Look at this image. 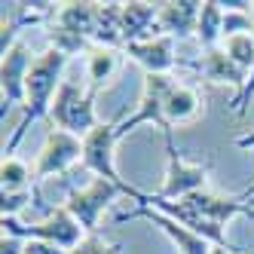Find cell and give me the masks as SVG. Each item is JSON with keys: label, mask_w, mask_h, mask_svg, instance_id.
I'll return each mask as SVG.
<instances>
[{"label": "cell", "mask_w": 254, "mask_h": 254, "mask_svg": "<svg viewBox=\"0 0 254 254\" xmlns=\"http://www.w3.org/2000/svg\"><path fill=\"white\" fill-rule=\"evenodd\" d=\"M64 64H67V56H62L56 49H46L34 59V64L28 70V83H25V114H22V123L15 129V135L6 144V156H12V150L19 147V141L25 138L31 123L49 120V107H52V101H56L59 89L64 83L62 80Z\"/></svg>", "instance_id": "cell-1"}, {"label": "cell", "mask_w": 254, "mask_h": 254, "mask_svg": "<svg viewBox=\"0 0 254 254\" xmlns=\"http://www.w3.org/2000/svg\"><path fill=\"white\" fill-rule=\"evenodd\" d=\"M0 227L9 236H19V239H40V242H52L64 251H74L83 239H86V230L77 224V217L70 214L64 205L62 208H52L43 221L37 224H22L19 217H0Z\"/></svg>", "instance_id": "cell-2"}, {"label": "cell", "mask_w": 254, "mask_h": 254, "mask_svg": "<svg viewBox=\"0 0 254 254\" xmlns=\"http://www.w3.org/2000/svg\"><path fill=\"white\" fill-rule=\"evenodd\" d=\"M95 95L92 89H80L77 83L64 80L56 101L49 107V123L52 129H62V132H70L77 138H86L89 132L98 126V117H95Z\"/></svg>", "instance_id": "cell-3"}, {"label": "cell", "mask_w": 254, "mask_h": 254, "mask_svg": "<svg viewBox=\"0 0 254 254\" xmlns=\"http://www.w3.org/2000/svg\"><path fill=\"white\" fill-rule=\"evenodd\" d=\"M117 196H129V193H126L120 184H114V181L92 178L86 187H67L64 208L77 217V224L86 230V236H92V233H98L101 214L114 205Z\"/></svg>", "instance_id": "cell-4"}, {"label": "cell", "mask_w": 254, "mask_h": 254, "mask_svg": "<svg viewBox=\"0 0 254 254\" xmlns=\"http://www.w3.org/2000/svg\"><path fill=\"white\" fill-rule=\"evenodd\" d=\"M74 162H83V138L62 132V129H49L46 141L37 153V166H34V190H37V205H43L40 196V181L67 175Z\"/></svg>", "instance_id": "cell-5"}, {"label": "cell", "mask_w": 254, "mask_h": 254, "mask_svg": "<svg viewBox=\"0 0 254 254\" xmlns=\"http://www.w3.org/2000/svg\"><path fill=\"white\" fill-rule=\"evenodd\" d=\"M175 86H178L175 74H144V89H141L138 107H135L132 117L117 123V138L135 132L144 123H153V126H159V129L166 132V101H169Z\"/></svg>", "instance_id": "cell-6"}, {"label": "cell", "mask_w": 254, "mask_h": 254, "mask_svg": "<svg viewBox=\"0 0 254 254\" xmlns=\"http://www.w3.org/2000/svg\"><path fill=\"white\" fill-rule=\"evenodd\" d=\"M117 123H98L92 132L83 138V169L92 172L95 178H104V181H114L120 184L126 193H132L138 187H132L129 181H123L120 172H117V159H114V150H117Z\"/></svg>", "instance_id": "cell-7"}, {"label": "cell", "mask_w": 254, "mask_h": 254, "mask_svg": "<svg viewBox=\"0 0 254 254\" xmlns=\"http://www.w3.org/2000/svg\"><path fill=\"white\" fill-rule=\"evenodd\" d=\"M166 150H169V162H166V181L162 187L156 190L162 199H187L193 193H202L208 190V172H211V162H187L184 156L178 153L175 147V138L166 141Z\"/></svg>", "instance_id": "cell-8"}, {"label": "cell", "mask_w": 254, "mask_h": 254, "mask_svg": "<svg viewBox=\"0 0 254 254\" xmlns=\"http://www.w3.org/2000/svg\"><path fill=\"white\" fill-rule=\"evenodd\" d=\"M34 59L28 52V43L19 40L12 49H6L0 56V92H3V120L9 107H25V83H28V70Z\"/></svg>", "instance_id": "cell-9"}, {"label": "cell", "mask_w": 254, "mask_h": 254, "mask_svg": "<svg viewBox=\"0 0 254 254\" xmlns=\"http://www.w3.org/2000/svg\"><path fill=\"white\" fill-rule=\"evenodd\" d=\"M135 217H144V221L156 224L162 233L169 236V242L178 248V254H211V248H214L208 239H202V236H196V233H193V230H187L184 224H178L175 217L162 214V211H156V208H147V205H138V208H132V211L120 214V217H117V224L135 221Z\"/></svg>", "instance_id": "cell-10"}, {"label": "cell", "mask_w": 254, "mask_h": 254, "mask_svg": "<svg viewBox=\"0 0 254 254\" xmlns=\"http://www.w3.org/2000/svg\"><path fill=\"white\" fill-rule=\"evenodd\" d=\"M123 52L144 67V74H175V67L181 64L175 56V40L162 37V34H153L147 40L123 46Z\"/></svg>", "instance_id": "cell-11"}, {"label": "cell", "mask_w": 254, "mask_h": 254, "mask_svg": "<svg viewBox=\"0 0 254 254\" xmlns=\"http://www.w3.org/2000/svg\"><path fill=\"white\" fill-rule=\"evenodd\" d=\"M187 202L199 214H202V217H208L211 224H217V227H227L233 217H242V214H251L254 217V205L248 202L242 193L239 196H217L211 190H202V193L187 196Z\"/></svg>", "instance_id": "cell-12"}, {"label": "cell", "mask_w": 254, "mask_h": 254, "mask_svg": "<svg viewBox=\"0 0 254 254\" xmlns=\"http://www.w3.org/2000/svg\"><path fill=\"white\" fill-rule=\"evenodd\" d=\"M199 0H169L159 3V15H156V34L172 40H184L190 34H196V22H199Z\"/></svg>", "instance_id": "cell-13"}, {"label": "cell", "mask_w": 254, "mask_h": 254, "mask_svg": "<svg viewBox=\"0 0 254 254\" xmlns=\"http://www.w3.org/2000/svg\"><path fill=\"white\" fill-rule=\"evenodd\" d=\"M190 64H193L196 70H202L205 80H211V83H217V86H233L236 95H239L242 89H245V83H248V70H242L221 46H217V49H208L199 62H190Z\"/></svg>", "instance_id": "cell-14"}, {"label": "cell", "mask_w": 254, "mask_h": 254, "mask_svg": "<svg viewBox=\"0 0 254 254\" xmlns=\"http://www.w3.org/2000/svg\"><path fill=\"white\" fill-rule=\"evenodd\" d=\"M156 15L159 3H144V0L123 3V46L153 37L150 31H156Z\"/></svg>", "instance_id": "cell-15"}, {"label": "cell", "mask_w": 254, "mask_h": 254, "mask_svg": "<svg viewBox=\"0 0 254 254\" xmlns=\"http://www.w3.org/2000/svg\"><path fill=\"white\" fill-rule=\"evenodd\" d=\"M199 111H202V98H199V92L193 86H184L178 83L172 89V95L166 101V141H172V126H181V123H190L199 117Z\"/></svg>", "instance_id": "cell-16"}, {"label": "cell", "mask_w": 254, "mask_h": 254, "mask_svg": "<svg viewBox=\"0 0 254 254\" xmlns=\"http://www.w3.org/2000/svg\"><path fill=\"white\" fill-rule=\"evenodd\" d=\"M95 22H98V3H89V0H70V3H59L56 9V25L80 34L86 40L95 37Z\"/></svg>", "instance_id": "cell-17"}, {"label": "cell", "mask_w": 254, "mask_h": 254, "mask_svg": "<svg viewBox=\"0 0 254 254\" xmlns=\"http://www.w3.org/2000/svg\"><path fill=\"white\" fill-rule=\"evenodd\" d=\"M196 40L205 52L217 49L224 43V6H221V0H202L199 22H196Z\"/></svg>", "instance_id": "cell-18"}, {"label": "cell", "mask_w": 254, "mask_h": 254, "mask_svg": "<svg viewBox=\"0 0 254 254\" xmlns=\"http://www.w3.org/2000/svg\"><path fill=\"white\" fill-rule=\"evenodd\" d=\"M120 67V49L111 46H92L89 49V62H86V77H89V89L98 92V89L117 74Z\"/></svg>", "instance_id": "cell-19"}, {"label": "cell", "mask_w": 254, "mask_h": 254, "mask_svg": "<svg viewBox=\"0 0 254 254\" xmlns=\"http://www.w3.org/2000/svg\"><path fill=\"white\" fill-rule=\"evenodd\" d=\"M28 184H34V172L19 156H3V166H0V187H3V193L28 190Z\"/></svg>", "instance_id": "cell-20"}, {"label": "cell", "mask_w": 254, "mask_h": 254, "mask_svg": "<svg viewBox=\"0 0 254 254\" xmlns=\"http://www.w3.org/2000/svg\"><path fill=\"white\" fill-rule=\"evenodd\" d=\"M95 43L92 40H86V37H80V34H74V31H67V28H62V25H56L52 22V28H49V49H56V52H62V56H77V52H89Z\"/></svg>", "instance_id": "cell-21"}, {"label": "cell", "mask_w": 254, "mask_h": 254, "mask_svg": "<svg viewBox=\"0 0 254 254\" xmlns=\"http://www.w3.org/2000/svg\"><path fill=\"white\" fill-rule=\"evenodd\" d=\"M221 49H224L242 70H248V74H251V67H254V34H236V37H224Z\"/></svg>", "instance_id": "cell-22"}, {"label": "cell", "mask_w": 254, "mask_h": 254, "mask_svg": "<svg viewBox=\"0 0 254 254\" xmlns=\"http://www.w3.org/2000/svg\"><path fill=\"white\" fill-rule=\"evenodd\" d=\"M34 202L37 205V190H19V193H3V202H0V211L3 217H19V211Z\"/></svg>", "instance_id": "cell-23"}, {"label": "cell", "mask_w": 254, "mask_h": 254, "mask_svg": "<svg viewBox=\"0 0 254 254\" xmlns=\"http://www.w3.org/2000/svg\"><path fill=\"white\" fill-rule=\"evenodd\" d=\"M120 251H123V245H111V242H104L98 233H92V236H86L70 254H120Z\"/></svg>", "instance_id": "cell-24"}, {"label": "cell", "mask_w": 254, "mask_h": 254, "mask_svg": "<svg viewBox=\"0 0 254 254\" xmlns=\"http://www.w3.org/2000/svg\"><path fill=\"white\" fill-rule=\"evenodd\" d=\"M251 34H254V31H251ZM251 98H254V67H251V74H248V83H245V89H242L239 95H233V101H230V111L242 117V114L248 111Z\"/></svg>", "instance_id": "cell-25"}, {"label": "cell", "mask_w": 254, "mask_h": 254, "mask_svg": "<svg viewBox=\"0 0 254 254\" xmlns=\"http://www.w3.org/2000/svg\"><path fill=\"white\" fill-rule=\"evenodd\" d=\"M22 254H70L59 245H52V242H40V239H28L25 242V251Z\"/></svg>", "instance_id": "cell-26"}, {"label": "cell", "mask_w": 254, "mask_h": 254, "mask_svg": "<svg viewBox=\"0 0 254 254\" xmlns=\"http://www.w3.org/2000/svg\"><path fill=\"white\" fill-rule=\"evenodd\" d=\"M22 251H25V239L9 236V233L0 236V254H22Z\"/></svg>", "instance_id": "cell-27"}, {"label": "cell", "mask_w": 254, "mask_h": 254, "mask_svg": "<svg viewBox=\"0 0 254 254\" xmlns=\"http://www.w3.org/2000/svg\"><path fill=\"white\" fill-rule=\"evenodd\" d=\"M236 144H239V147H254V132L239 135V138H236Z\"/></svg>", "instance_id": "cell-28"}, {"label": "cell", "mask_w": 254, "mask_h": 254, "mask_svg": "<svg viewBox=\"0 0 254 254\" xmlns=\"http://www.w3.org/2000/svg\"><path fill=\"white\" fill-rule=\"evenodd\" d=\"M211 254H239V248H211Z\"/></svg>", "instance_id": "cell-29"}, {"label": "cell", "mask_w": 254, "mask_h": 254, "mask_svg": "<svg viewBox=\"0 0 254 254\" xmlns=\"http://www.w3.org/2000/svg\"><path fill=\"white\" fill-rule=\"evenodd\" d=\"M242 196H245V199H251V196H254V184H251V187H245V190H242Z\"/></svg>", "instance_id": "cell-30"}]
</instances>
